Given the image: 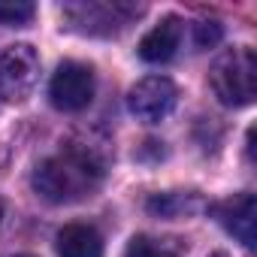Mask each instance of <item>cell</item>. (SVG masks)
I'll return each mask as SVG.
<instances>
[{"label": "cell", "mask_w": 257, "mask_h": 257, "mask_svg": "<svg viewBox=\"0 0 257 257\" xmlns=\"http://www.w3.org/2000/svg\"><path fill=\"white\" fill-rule=\"evenodd\" d=\"M109 167V143L70 140L67 149L46 158L34 170V191L49 203H79L91 197Z\"/></svg>", "instance_id": "6da1fadb"}, {"label": "cell", "mask_w": 257, "mask_h": 257, "mask_svg": "<svg viewBox=\"0 0 257 257\" xmlns=\"http://www.w3.org/2000/svg\"><path fill=\"white\" fill-rule=\"evenodd\" d=\"M140 16H143V7L127 4V0H79V4L61 7L64 25L88 37H118Z\"/></svg>", "instance_id": "7a4b0ae2"}, {"label": "cell", "mask_w": 257, "mask_h": 257, "mask_svg": "<svg viewBox=\"0 0 257 257\" xmlns=\"http://www.w3.org/2000/svg\"><path fill=\"white\" fill-rule=\"evenodd\" d=\"M209 85L224 106H248L257 94V58L254 49H227L209 73Z\"/></svg>", "instance_id": "3957f363"}, {"label": "cell", "mask_w": 257, "mask_h": 257, "mask_svg": "<svg viewBox=\"0 0 257 257\" xmlns=\"http://www.w3.org/2000/svg\"><path fill=\"white\" fill-rule=\"evenodd\" d=\"M40 79V55L34 46L19 43L0 52V103H22L31 97Z\"/></svg>", "instance_id": "277c9868"}, {"label": "cell", "mask_w": 257, "mask_h": 257, "mask_svg": "<svg viewBox=\"0 0 257 257\" xmlns=\"http://www.w3.org/2000/svg\"><path fill=\"white\" fill-rule=\"evenodd\" d=\"M49 97L61 112H82L94 100V70L79 61H64L49 82Z\"/></svg>", "instance_id": "5b68a950"}, {"label": "cell", "mask_w": 257, "mask_h": 257, "mask_svg": "<svg viewBox=\"0 0 257 257\" xmlns=\"http://www.w3.org/2000/svg\"><path fill=\"white\" fill-rule=\"evenodd\" d=\"M176 100H179V88L173 85V79L146 76L131 88V94H127V109L146 124H158L176 109Z\"/></svg>", "instance_id": "8992f818"}, {"label": "cell", "mask_w": 257, "mask_h": 257, "mask_svg": "<svg viewBox=\"0 0 257 257\" xmlns=\"http://www.w3.org/2000/svg\"><path fill=\"white\" fill-rule=\"evenodd\" d=\"M212 215L221 221L227 233H233L245 248H254V215H257V200L251 191H242L224 203L212 206Z\"/></svg>", "instance_id": "52a82bcc"}, {"label": "cell", "mask_w": 257, "mask_h": 257, "mask_svg": "<svg viewBox=\"0 0 257 257\" xmlns=\"http://www.w3.org/2000/svg\"><path fill=\"white\" fill-rule=\"evenodd\" d=\"M179 46H182V22L176 16H167L140 40V58L149 64H167L176 58Z\"/></svg>", "instance_id": "ba28073f"}, {"label": "cell", "mask_w": 257, "mask_h": 257, "mask_svg": "<svg viewBox=\"0 0 257 257\" xmlns=\"http://www.w3.org/2000/svg\"><path fill=\"white\" fill-rule=\"evenodd\" d=\"M61 257H103V236L91 224H67L55 236Z\"/></svg>", "instance_id": "9c48e42d"}, {"label": "cell", "mask_w": 257, "mask_h": 257, "mask_svg": "<svg viewBox=\"0 0 257 257\" xmlns=\"http://www.w3.org/2000/svg\"><path fill=\"white\" fill-rule=\"evenodd\" d=\"M203 206V197L197 191H167V194H152L146 209L158 218H185Z\"/></svg>", "instance_id": "30bf717a"}, {"label": "cell", "mask_w": 257, "mask_h": 257, "mask_svg": "<svg viewBox=\"0 0 257 257\" xmlns=\"http://www.w3.org/2000/svg\"><path fill=\"white\" fill-rule=\"evenodd\" d=\"M124 257H176V245L167 239H152V236H134L127 245Z\"/></svg>", "instance_id": "8fae6325"}, {"label": "cell", "mask_w": 257, "mask_h": 257, "mask_svg": "<svg viewBox=\"0 0 257 257\" xmlns=\"http://www.w3.org/2000/svg\"><path fill=\"white\" fill-rule=\"evenodd\" d=\"M34 4L28 0H0V28H13V25H28L34 19Z\"/></svg>", "instance_id": "7c38bea8"}, {"label": "cell", "mask_w": 257, "mask_h": 257, "mask_svg": "<svg viewBox=\"0 0 257 257\" xmlns=\"http://www.w3.org/2000/svg\"><path fill=\"white\" fill-rule=\"evenodd\" d=\"M221 34H224V28L218 25V22H197L194 25V46L197 49H215L218 43H221Z\"/></svg>", "instance_id": "4fadbf2b"}, {"label": "cell", "mask_w": 257, "mask_h": 257, "mask_svg": "<svg viewBox=\"0 0 257 257\" xmlns=\"http://www.w3.org/2000/svg\"><path fill=\"white\" fill-rule=\"evenodd\" d=\"M209 257H227V254H221V251H215V254H209Z\"/></svg>", "instance_id": "5bb4252c"}, {"label": "cell", "mask_w": 257, "mask_h": 257, "mask_svg": "<svg viewBox=\"0 0 257 257\" xmlns=\"http://www.w3.org/2000/svg\"><path fill=\"white\" fill-rule=\"evenodd\" d=\"M0 218H4V203H0Z\"/></svg>", "instance_id": "9a60e30c"}, {"label": "cell", "mask_w": 257, "mask_h": 257, "mask_svg": "<svg viewBox=\"0 0 257 257\" xmlns=\"http://www.w3.org/2000/svg\"><path fill=\"white\" fill-rule=\"evenodd\" d=\"M16 257H31V254H16Z\"/></svg>", "instance_id": "2e32d148"}]
</instances>
